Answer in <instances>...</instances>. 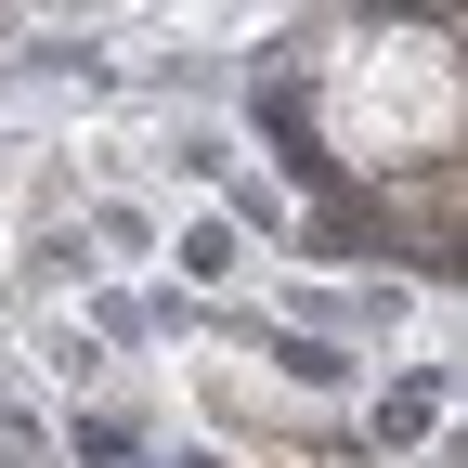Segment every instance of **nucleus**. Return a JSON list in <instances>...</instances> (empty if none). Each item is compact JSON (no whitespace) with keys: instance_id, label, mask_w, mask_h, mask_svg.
Here are the masks:
<instances>
[{"instance_id":"f257e3e1","label":"nucleus","mask_w":468,"mask_h":468,"mask_svg":"<svg viewBox=\"0 0 468 468\" xmlns=\"http://www.w3.org/2000/svg\"><path fill=\"white\" fill-rule=\"evenodd\" d=\"M325 131H338V156H365V169H430V156H455V131H468L455 39H442V27H365V39H338Z\"/></svg>"}]
</instances>
